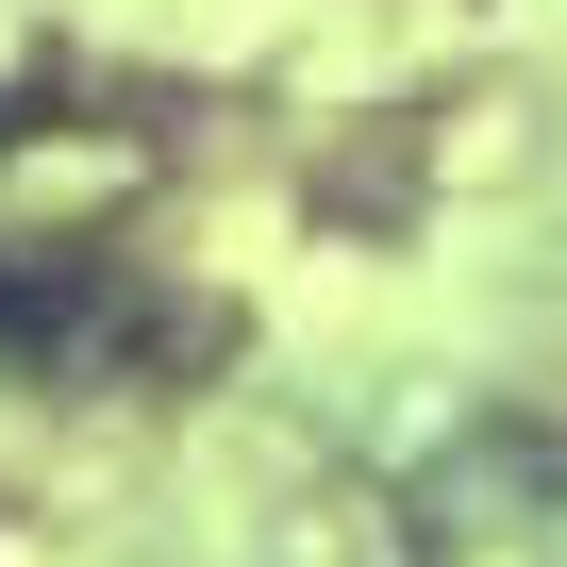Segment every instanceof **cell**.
Returning <instances> with one entry per match:
<instances>
[{
    "label": "cell",
    "instance_id": "1",
    "mask_svg": "<svg viewBox=\"0 0 567 567\" xmlns=\"http://www.w3.org/2000/svg\"><path fill=\"white\" fill-rule=\"evenodd\" d=\"M84 318H101V267L0 250V368H84Z\"/></svg>",
    "mask_w": 567,
    "mask_h": 567
}]
</instances>
